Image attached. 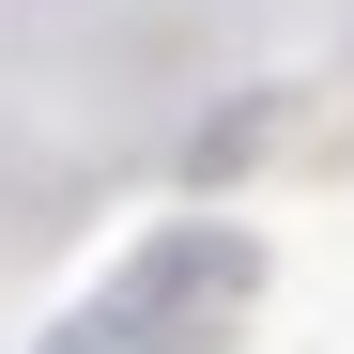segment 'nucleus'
<instances>
[{"mask_svg": "<svg viewBox=\"0 0 354 354\" xmlns=\"http://www.w3.org/2000/svg\"><path fill=\"white\" fill-rule=\"evenodd\" d=\"M247 292H262V231H231V216H185V231H154V247H124L46 354H216L231 324H247Z\"/></svg>", "mask_w": 354, "mask_h": 354, "instance_id": "f257e3e1", "label": "nucleus"}]
</instances>
